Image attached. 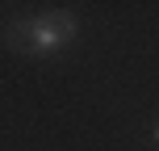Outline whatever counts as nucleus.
Returning a JSON list of instances; mask_svg holds the SVG:
<instances>
[{
	"instance_id": "obj_2",
	"label": "nucleus",
	"mask_w": 159,
	"mask_h": 151,
	"mask_svg": "<svg viewBox=\"0 0 159 151\" xmlns=\"http://www.w3.org/2000/svg\"><path fill=\"white\" fill-rule=\"evenodd\" d=\"M8 46L21 55H42V30L38 21H13L8 25Z\"/></svg>"
},
{
	"instance_id": "obj_1",
	"label": "nucleus",
	"mask_w": 159,
	"mask_h": 151,
	"mask_svg": "<svg viewBox=\"0 0 159 151\" xmlns=\"http://www.w3.org/2000/svg\"><path fill=\"white\" fill-rule=\"evenodd\" d=\"M38 30H42V55H50V50H59V46L71 42L75 21H71V13H46L38 21Z\"/></svg>"
},
{
	"instance_id": "obj_3",
	"label": "nucleus",
	"mask_w": 159,
	"mask_h": 151,
	"mask_svg": "<svg viewBox=\"0 0 159 151\" xmlns=\"http://www.w3.org/2000/svg\"><path fill=\"white\" fill-rule=\"evenodd\" d=\"M155 143H159V126H155Z\"/></svg>"
}]
</instances>
